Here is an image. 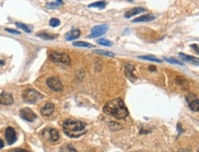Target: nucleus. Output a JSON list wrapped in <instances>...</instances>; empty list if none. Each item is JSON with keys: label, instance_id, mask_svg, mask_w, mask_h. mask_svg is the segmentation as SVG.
I'll list each match as a JSON object with an SVG mask.
<instances>
[{"label": "nucleus", "instance_id": "f03ea898", "mask_svg": "<svg viewBox=\"0 0 199 152\" xmlns=\"http://www.w3.org/2000/svg\"><path fill=\"white\" fill-rule=\"evenodd\" d=\"M63 130L68 136L71 138H78L87 133V126L81 121L68 119L64 122Z\"/></svg>", "mask_w": 199, "mask_h": 152}, {"label": "nucleus", "instance_id": "f3484780", "mask_svg": "<svg viewBox=\"0 0 199 152\" xmlns=\"http://www.w3.org/2000/svg\"><path fill=\"white\" fill-rule=\"evenodd\" d=\"M37 36L44 41H51V40H54L55 38H57L56 34H51V33H46V32H41L39 33H37Z\"/></svg>", "mask_w": 199, "mask_h": 152}, {"label": "nucleus", "instance_id": "c9c22d12", "mask_svg": "<svg viewBox=\"0 0 199 152\" xmlns=\"http://www.w3.org/2000/svg\"><path fill=\"white\" fill-rule=\"evenodd\" d=\"M128 1H132V0H128Z\"/></svg>", "mask_w": 199, "mask_h": 152}, {"label": "nucleus", "instance_id": "bb28decb", "mask_svg": "<svg viewBox=\"0 0 199 152\" xmlns=\"http://www.w3.org/2000/svg\"><path fill=\"white\" fill-rule=\"evenodd\" d=\"M49 24H50V26H51V27H54V28H55V27H57V26H59V25H60V20H59L58 19L53 18V19H50V21H49Z\"/></svg>", "mask_w": 199, "mask_h": 152}, {"label": "nucleus", "instance_id": "0eeeda50", "mask_svg": "<svg viewBox=\"0 0 199 152\" xmlns=\"http://www.w3.org/2000/svg\"><path fill=\"white\" fill-rule=\"evenodd\" d=\"M20 114V117L22 119H24L25 121H28V122H33V121H35V119L37 118L36 114L34 113V112H33L31 109L30 108H24L20 111L19 112Z\"/></svg>", "mask_w": 199, "mask_h": 152}, {"label": "nucleus", "instance_id": "aec40b11", "mask_svg": "<svg viewBox=\"0 0 199 152\" xmlns=\"http://www.w3.org/2000/svg\"><path fill=\"white\" fill-rule=\"evenodd\" d=\"M93 53L96 54L104 55V56H109V57H113V56L115 55L114 53L110 52V51H106V50H94Z\"/></svg>", "mask_w": 199, "mask_h": 152}, {"label": "nucleus", "instance_id": "6e6552de", "mask_svg": "<svg viewBox=\"0 0 199 152\" xmlns=\"http://www.w3.org/2000/svg\"><path fill=\"white\" fill-rule=\"evenodd\" d=\"M43 135L44 136H47L48 140H50L51 142H56V141H58V139L60 137L59 132L56 129H54V128H48V129L44 130Z\"/></svg>", "mask_w": 199, "mask_h": 152}, {"label": "nucleus", "instance_id": "72a5a7b5", "mask_svg": "<svg viewBox=\"0 0 199 152\" xmlns=\"http://www.w3.org/2000/svg\"><path fill=\"white\" fill-rule=\"evenodd\" d=\"M2 147H4V142L3 140L0 139V148H2Z\"/></svg>", "mask_w": 199, "mask_h": 152}, {"label": "nucleus", "instance_id": "f704fd0d", "mask_svg": "<svg viewBox=\"0 0 199 152\" xmlns=\"http://www.w3.org/2000/svg\"><path fill=\"white\" fill-rule=\"evenodd\" d=\"M56 1H58V3H62V4H63V2H62V0H56Z\"/></svg>", "mask_w": 199, "mask_h": 152}, {"label": "nucleus", "instance_id": "4468645a", "mask_svg": "<svg viewBox=\"0 0 199 152\" xmlns=\"http://www.w3.org/2000/svg\"><path fill=\"white\" fill-rule=\"evenodd\" d=\"M54 105L53 103H51V102L45 103V104L42 107V109H41V112H42V114L44 115V116H49V115H51V114L54 112Z\"/></svg>", "mask_w": 199, "mask_h": 152}, {"label": "nucleus", "instance_id": "9b49d317", "mask_svg": "<svg viewBox=\"0 0 199 152\" xmlns=\"http://www.w3.org/2000/svg\"><path fill=\"white\" fill-rule=\"evenodd\" d=\"M179 57L184 61V62H187V63H190L194 66H198L199 67V58L197 57H194V56H190V55H187L185 54H183V53H180L179 54Z\"/></svg>", "mask_w": 199, "mask_h": 152}, {"label": "nucleus", "instance_id": "dca6fc26", "mask_svg": "<svg viewBox=\"0 0 199 152\" xmlns=\"http://www.w3.org/2000/svg\"><path fill=\"white\" fill-rule=\"evenodd\" d=\"M80 36V30L79 29H72L65 34V39L68 41H73L78 39Z\"/></svg>", "mask_w": 199, "mask_h": 152}, {"label": "nucleus", "instance_id": "f8f14e48", "mask_svg": "<svg viewBox=\"0 0 199 152\" xmlns=\"http://www.w3.org/2000/svg\"><path fill=\"white\" fill-rule=\"evenodd\" d=\"M14 100L11 94L7 92L0 93V104L2 105H11L13 103Z\"/></svg>", "mask_w": 199, "mask_h": 152}, {"label": "nucleus", "instance_id": "c756f323", "mask_svg": "<svg viewBox=\"0 0 199 152\" xmlns=\"http://www.w3.org/2000/svg\"><path fill=\"white\" fill-rule=\"evenodd\" d=\"M9 152H30V151L27 149H23V148H14V149H11Z\"/></svg>", "mask_w": 199, "mask_h": 152}, {"label": "nucleus", "instance_id": "423d86ee", "mask_svg": "<svg viewBox=\"0 0 199 152\" xmlns=\"http://www.w3.org/2000/svg\"><path fill=\"white\" fill-rule=\"evenodd\" d=\"M109 27L107 24H102V25H98L95 26L91 29V34L90 37H99L102 36L104 33H106V32L108 30Z\"/></svg>", "mask_w": 199, "mask_h": 152}, {"label": "nucleus", "instance_id": "1a4fd4ad", "mask_svg": "<svg viewBox=\"0 0 199 152\" xmlns=\"http://www.w3.org/2000/svg\"><path fill=\"white\" fill-rule=\"evenodd\" d=\"M5 136H6V140H7V142H8L9 145H12V144L15 143L16 140H17L16 132H15L14 128L11 127V126H9V127L6 129Z\"/></svg>", "mask_w": 199, "mask_h": 152}, {"label": "nucleus", "instance_id": "473e14b6", "mask_svg": "<svg viewBox=\"0 0 199 152\" xmlns=\"http://www.w3.org/2000/svg\"><path fill=\"white\" fill-rule=\"evenodd\" d=\"M148 69H149L150 71L154 72V71H156V69H157V68H156L154 66H149V67H148Z\"/></svg>", "mask_w": 199, "mask_h": 152}, {"label": "nucleus", "instance_id": "393cba45", "mask_svg": "<svg viewBox=\"0 0 199 152\" xmlns=\"http://www.w3.org/2000/svg\"><path fill=\"white\" fill-rule=\"evenodd\" d=\"M109 126H110L111 130H113V131L121 130L123 128V126L120 124L116 123V122H111V123H109Z\"/></svg>", "mask_w": 199, "mask_h": 152}, {"label": "nucleus", "instance_id": "5701e85b", "mask_svg": "<svg viewBox=\"0 0 199 152\" xmlns=\"http://www.w3.org/2000/svg\"><path fill=\"white\" fill-rule=\"evenodd\" d=\"M106 6V2L105 1H98V2H94L90 5H89V8H98V9H104Z\"/></svg>", "mask_w": 199, "mask_h": 152}, {"label": "nucleus", "instance_id": "39448f33", "mask_svg": "<svg viewBox=\"0 0 199 152\" xmlns=\"http://www.w3.org/2000/svg\"><path fill=\"white\" fill-rule=\"evenodd\" d=\"M46 84L48 86V88L55 92H60V91L63 90V85L62 82L60 81V79L56 77H52L47 78L46 80Z\"/></svg>", "mask_w": 199, "mask_h": 152}, {"label": "nucleus", "instance_id": "20e7f679", "mask_svg": "<svg viewBox=\"0 0 199 152\" xmlns=\"http://www.w3.org/2000/svg\"><path fill=\"white\" fill-rule=\"evenodd\" d=\"M22 98L24 100V102H29V103H35L37 102L40 99L43 98V95L37 91L36 89L33 88H28L26 89L23 94H22Z\"/></svg>", "mask_w": 199, "mask_h": 152}, {"label": "nucleus", "instance_id": "c85d7f7f", "mask_svg": "<svg viewBox=\"0 0 199 152\" xmlns=\"http://www.w3.org/2000/svg\"><path fill=\"white\" fill-rule=\"evenodd\" d=\"M61 5H62V3H54V2H52V3H48V4L46 5V8H48V9H57V8H59Z\"/></svg>", "mask_w": 199, "mask_h": 152}, {"label": "nucleus", "instance_id": "2eb2a0df", "mask_svg": "<svg viewBox=\"0 0 199 152\" xmlns=\"http://www.w3.org/2000/svg\"><path fill=\"white\" fill-rule=\"evenodd\" d=\"M146 9L144 8H134V9H129L127 10L125 13H124V17L126 19H129V18H132V17H134L136 15H138L142 12H145Z\"/></svg>", "mask_w": 199, "mask_h": 152}, {"label": "nucleus", "instance_id": "a211bd4d", "mask_svg": "<svg viewBox=\"0 0 199 152\" xmlns=\"http://www.w3.org/2000/svg\"><path fill=\"white\" fill-rule=\"evenodd\" d=\"M175 82L183 89V90H187L188 89V88H189V86H188V81L183 78V77H177L176 78H175Z\"/></svg>", "mask_w": 199, "mask_h": 152}, {"label": "nucleus", "instance_id": "f257e3e1", "mask_svg": "<svg viewBox=\"0 0 199 152\" xmlns=\"http://www.w3.org/2000/svg\"><path fill=\"white\" fill-rule=\"evenodd\" d=\"M103 111L107 114L112 115L116 119H125L128 116V110L123 100L120 98L106 102Z\"/></svg>", "mask_w": 199, "mask_h": 152}, {"label": "nucleus", "instance_id": "7c9ffc66", "mask_svg": "<svg viewBox=\"0 0 199 152\" xmlns=\"http://www.w3.org/2000/svg\"><path fill=\"white\" fill-rule=\"evenodd\" d=\"M7 32L10 33H14V34H19L20 33L19 32V30H16V29H6Z\"/></svg>", "mask_w": 199, "mask_h": 152}, {"label": "nucleus", "instance_id": "4be33fe9", "mask_svg": "<svg viewBox=\"0 0 199 152\" xmlns=\"http://www.w3.org/2000/svg\"><path fill=\"white\" fill-rule=\"evenodd\" d=\"M73 45L76 47H84V48H91L93 45L91 43H86V42H75L73 43Z\"/></svg>", "mask_w": 199, "mask_h": 152}, {"label": "nucleus", "instance_id": "2f4dec72", "mask_svg": "<svg viewBox=\"0 0 199 152\" xmlns=\"http://www.w3.org/2000/svg\"><path fill=\"white\" fill-rule=\"evenodd\" d=\"M68 151L69 152H78V150H76L73 147H71V146H68Z\"/></svg>", "mask_w": 199, "mask_h": 152}, {"label": "nucleus", "instance_id": "a878e982", "mask_svg": "<svg viewBox=\"0 0 199 152\" xmlns=\"http://www.w3.org/2000/svg\"><path fill=\"white\" fill-rule=\"evenodd\" d=\"M97 43H98L100 45H103V46H112V45H113V43H112V42H110L109 40L104 39V38H102V39L97 40Z\"/></svg>", "mask_w": 199, "mask_h": 152}, {"label": "nucleus", "instance_id": "6ab92c4d", "mask_svg": "<svg viewBox=\"0 0 199 152\" xmlns=\"http://www.w3.org/2000/svg\"><path fill=\"white\" fill-rule=\"evenodd\" d=\"M155 19V17L153 15H143L140 16L137 19H135L133 20V22H148V21H151Z\"/></svg>", "mask_w": 199, "mask_h": 152}, {"label": "nucleus", "instance_id": "b1692460", "mask_svg": "<svg viewBox=\"0 0 199 152\" xmlns=\"http://www.w3.org/2000/svg\"><path fill=\"white\" fill-rule=\"evenodd\" d=\"M16 26H17L18 28L23 29L24 32L27 33H31V29L28 27V25H26V24H24V23H21V22H16Z\"/></svg>", "mask_w": 199, "mask_h": 152}, {"label": "nucleus", "instance_id": "9d476101", "mask_svg": "<svg viewBox=\"0 0 199 152\" xmlns=\"http://www.w3.org/2000/svg\"><path fill=\"white\" fill-rule=\"evenodd\" d=\"M187 102L189 104V107L192 111L194 112H198L199 111V100L193 94H190L186 97Z\"/></svg>", "mask_w": 199, "mask_h": 152}, {"label": "nucleus", "instance_id": "cd10ccee", "mask_svg": "<svg viewBox=\"0 0 199 152\" xmlns=\"http://www.w3.org/2000/svg\"><path fill=\"white\" fill-rule=\"evenodd\" d=\"M164 60H165V61H167V62H169V63H172V64H175V65H181V66H183V65L182 62H179V61H177V60H176V59H174V58H168V57H164Z\"/></svg>", "mask_w": 199, "mask_h": 152}, {"label": "nucleus", "instance_id": "412c9836", "mask_svg": "<svg viewBox=\"0 0 199 152\" xmlns=\"http://www.w3.org/2000/svg\"><path fill=\"white\" fill-rule=\"evenodd\" d=\"M139 59L142 60H147V61H151V62H157V63H161L162 61L153 55H142V56H138Z\"/></svg>", "mask_w": 199, "mask_h": 152}, {"label": "nucleus", "instance_id": "7ed1b4c3", "mask_svg": "<svg viewBox=\"0 0 199 152\" xmlns=\"http://www.w3.org/2000/svg\"><path fill=\"white\" fill-rule=\"evenodd\" d=\"M49 57L52 62L55 64L61 65H70V57L68 54L65 53H59V52H51L49 54Z\"/></svg>", "mask_w": 199, "mask_h": 152}, {"label": "nucleus", "instance_id": "ddd939ff", "mask_svg": "<svg viewBox=\"0 0 199 152\" xmlns=\"http://www.w3.org/2000/svg\"><path fill=\"white\" fill-rule=\"evenodd\" d=\"M135 72V67L131 65V64H126L124 66V73H125V76L131 80V81H134L137 79V77L135 76L134 74Z\"/></svg>", "mask_w": 199, "mask_h": 152}]
</instances>
